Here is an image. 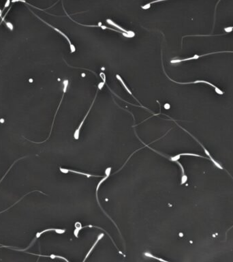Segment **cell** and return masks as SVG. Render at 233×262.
I'll list each match as a JSON object with an SVG mask.
<instances>
[{
	"instance_id": "6da1fadb",
	"label": "cell",
	"mask_w": 233,
	"mask_h": 262,
	"mask_svg": "<svg viewBox=\"0 0 233 262\" xmlns=\"http://www.w3.org/2000/svg\"><path fill=\"white\" fill-rule=\"evenodd\" d=\"M31 13H33V14H34V15L35 16V17H37V18H38V19H40V20H41V21H42V22H44L45 23H46V25H49V26H50V27H52V28H53V30H55V31H57V32H59V33H60V34L61 35H63V36H64V37H65V38H66V40H67V41H68V42H69V45H70V46L71 53H72L75 52V51H76V48H75V46H74V45H72V42H71V41H70V40L69 39V38H68V36H67V35H66V34H65L64 33H63V32H62V31H61V30H59V29L56 28V27H55L54 26H53V25H51L50 24H49V23H47V22H46L45 21H44V20H43V19H41V18H40V17H38V15H36V14H35V13H34V12H33V11H31Z\"/></svg>"
},
{
	"instance_id": "7a4b0ae2",
	"label": "cell",
	"mask_w": 233,
	"mask_h": 262,
	"mask_svg": "<svg viewBox=\"0 0 233 262\" xmlns=\"http://www.w3.org/2000/svg\"><path fill=\"white\" fill-rule=\"evenodd\" d=\"M110 172H111V167H108L107 169H106V170H105V176L102 178V179L99 182V183L98 184V185H97V187H96V199H97V201H98V204H99V206L100 207V208L102 209V211H103L105 214H106V215L108 217H109V216L107 214H106L104 211V210L102 209V208L101 207V205L99 204V200H98V189H99V188H100V185L103 183V182L106 180H107L108 179V177L110 176ZM109 218L110 220H111L113 223H114V221L112 220V218H110L109 217Z\"/></svg>"
},
{
	"instance_id": "3957f363",
	"label": "cell",
	"mask_w": 233,
	"mask_h": 262,
	"mask_svg": "<svg viewBox=\"0 0 233 262\" xmlns=\"http://www.w3.org/2000/svg\"><path fill=\"white\" fill-rule=\"evenodd\" d=\"M97 93H98V92H97ZM97 93H96V96H95V98H94V100H93V102H92V105H91L90 108H89V111H88V112L87 113V114L85 115V117L83 118V120H82V122H81V124H79V126H78V128L76 130V131H75L74 133V138L75 139H77H77H79V136H80V130H81V128H82V125H83V124H84V122H85V119L87 118V117L88 114L89 113L91 109H92V106H93V103H94V102H95V100H96V96H97Z\"/></svg>"
},
{
	"instance_id": "277c9868",
	"label": "cell",
	"mask_w": 233,
	"mask_h": 262,
	"mask_svg": "<svg viewBox=\"0 0 233 262\" xmlns=\"http://www.w3.org/2000/svg\"><path fill=\"white\" fill-rule=\"evenodd\" d=\"M106 22H107V23H109V24L111 25L112 26L115 27L117 29H119V30H121V31H122V32H123V33H125V34H127L130 35V36H131V37H134V35H135V34H134V31L125 30V29H124V28H123V27H121V26H119V25H118L117 24H116V23H114L112 21L111 19H108L107 20H106Z\"/></svg>"
},
{
	"instance_id": "5b68a950",
	"label": "cell",
	"mask_w": 233,
	"mask_h": 262,
	"mask_svg": "<svg viewBox=\"0 0 233 262\" xmlns=\"http://www.w3.org/2000/svg\"><path fill=\"white\" fill-rule=\"evenodd\" d=\"M60 172L63 173H68V172H72V173L82 175V176H87V177H102V176H96V175H92V174H89V173H82V172H77V171L64 169V168H61V167H60Z\"/></svg>"
},
{
	"instance_id": "8992f818",
	"label": "cell",
	"mask_w": 233,
	"mask_h": 262,
	"mask_svg": "<svg viewBox=\"0 0 233 262\" xmlns=\"http://www.w3.org/2000/svg\"><path fill=\"white\" fill-rule=\"evenodd\" d=\"M201 146H202V147H203V149H204V152H205V154H207V156H208L209 157V158H210V160H211V161H212V162H213V164H214V165H215V166H217V167H218V168H219V169H224V167H223V166H222V165H220V164L219 163V162H217V161H216L215 160H214V159H213V158H212V156H211V154H210V153H209V152H208V151H207V150H206V148H204V146H203V145H201Z\"/></svg>"
},
{
	"instance_id": "52a82bcc",
	"label": "cell",
	"mask_w": 233,
	"mask_h": 262,
	"mask_svg": "<svg viewBox=\"0 0 233 262\" xmlns=\"http://www.w3.org/2000/svg\"><path fill=\"white\" fill-rule=\"evenodd\" d=\"M143 255H144L145 257H149V258H153V259H156V260H157V261H160V262H169V261H167V260H164V259H163L162 258H160V257H156V256H155V255H153L152 253H151L150 252H148V251L144 253H143Z\"/></svg>"
},
{
	"instance_id": "ba28073f",
	"label": "cell",
	"mask_w": 233,
	"mask_h": 262,
	"mask_svg": "<svg viewBox=\"0 0 233 262\" xmlns=\"http://www.w3.org/2000/svg\"><path fill=\"white\" fill-rule=\"evenodd\" d=\"M177 163L180 166V167L181 169V172H182V176H181V184L182 185V184H184L185 183V182H187V180H188V177H187L186 175L185 174V171H184L183 166H182V165H181L180 163V162H179L178 161H177Z\"/></svg>"
},
{
	"instance_id": "9c48e42d",
	"label": "cell",
	"mask_w": 233,
	"mask_h": 262,
	"mask_svg": "<svg viewBox=\"0 0 233 262\" xmlns=\"http://www.w3.org/2000/svg\"><path fill=\"white\" fill-rule=\"evenodd\" d=\"M169 78V77H168ZM170 79V78H169ZM171 79V80L172 81H173V82H175V83H179V84H189V83H207V84H209V85H211V86H213V87H215V89L216 88V87L214 85H213V84H211V83H210L209 82H207V81H200V80H199V81H193V82H189V83H179V82H177V81H173L172 79Z\"/></svg>"
},
{
	"instance_id": "30bf717a",
	"label": "cell",
	"mask_w": 233,
	"mask_h": 262,
	"mask_svg": "<svg viewBox=\"0 0 233 262\" xmlns=\"http://www.w3.org/2000/svg\"><path fill=\"white\" fill-rule=\"evenodd\" d=\"M116 78L118 79V80H119V81H120V82L121 83V84L124 85V87H125V89L126 90V91H127V92H128L130 95H132V96H133V95H132V93L131 92V91H130V90H129L128 87L127 86H126L125 83H124V81H123V79H121V77L119 76V74H116Z\"/></svg>"
},
{
	"instance_id": "8fae6325",
	"label": "cell",
	"mask_w": 233,
	"mask_h": 262,
	"mask_svg": "<svg viewBox=\"0 0 233 262\" xmlns=\"http://www.w3.org/2000/svg\"><path fill=\"white\" fill-rule=\"evenodd\" d=\"M25 157H26V156H25V157H22V158H19V159H18V160H17V161H15L14 162V163H13V165H12L10 166V168L8 169V171H7V172H6V174L4 175V176H3V177L2 178V179H1V180H0V183H1V182H2V181L3 180V178H4V177H6V174H7L8 173V172H9V171H10V170L11 169V168H12V167H13V166L14 165V164H15V163H16V162H17L18 161H19V160H21V159H23V158H25Z\"/></svg>"
},
{
	"instance_id": "7c38bea8",
	"label": "cell",
	"mask_w": 233,
	"mask_h": 262,
	"mask_svg": "<svg viewBox=\"0 0 233 262\" xmlns=\"http://www.w3.org/2000/svg\"><path fill=\"white\" fill-rule=\"evenodd\" d=\"M180 156H198V157H203L204 158H205L204 157L202 156H200L198 155V154H190V153H183V154H179Z\"/></svg>"
},
{
	"instance_id": "4fadbf2b",
	"label": "cell",
	"mask_w": 233,
	"mask_h": 262,
	"mask_svg": "<svg viewBox=\"0 0 233 262\" xmlns=\"http://www.w3.org/2000/svg\"><path fill=\"white\" fill-rule=\"evenodd\" d=\"M180 156H181L179 155V154H178V155H176L175 156L171 157V158H170V160H171V161H173V162H177V161H178V160L180 158Z\"/></svg>"
},
{
	"instance_id": "5bb4252c",
	"label": "cell",
	"mask_w": 233,
	"mask_h": 262,
	"mask_svg": "<svg viewBox=\"0 0 233 262\" xmlns=\"http://www.w3.org/2000/svg\"><path fill=\"white\" fill-rule=\"evenodd\" d=\"M151 7V3H147V4H146L145 6H142L141 8L143 9H148V8H149Z\"/></svg>"
},
{
	"instance_id": "9a60e30c",
	"label": "cell",
	"mask_w": 233,
	"mask_h": 262,
	"mask_svg": "<svg viewBox=\"0 0 233 262\" xmlns=\"http://www.w3.org/2000/svg\"><path fill=\"white\" fill-rule=\"evenodd\" d=\"M224 30L226 31V32L229 33V32H231L232 31V27H226V28L224 29Z\"/></svg>"
},
{
	"instance_id": "2e32d148",
	"label": "cell",
	"mask_w": 233,
	"mask_h": 262,
	"mask_svg": "<svg viewBox=\"0 0 233 262\" xmlns=\"http://www.w3.org/2000/svg\"><path fill=\"white\" fill-rule=\"evenodd\" d=\"M215 90V92L217 93H218V94H224V92H222V91H221L220 89L218 88V87H216V88Z\"/></svg>"
},
{
	"instance_id": "e0dca14e",
	"label": "cell",
	"mask_w": 233,
	"mask_h": 262,
	"mask_svg": "<svg viewBox=\"0 0 233 262\" xmlns=\"http://www.w3.org/2000/svg\"><path fill=\"white\" fill-rule=\"evenodd\" d=\"M104 82H102V83H100L99 85H98V89L99 90H102V87H103V85H104Z\"/></svg>"
},
{
	"instance_id": "ac0fdd59",
	"label": "cell",
	"mask_w": 233,
	"mask_h": 262,
	"mask_svg": "<svg viewBox=\"0 0 233 262\" xmlns=\"http://www.w3.org/2000/svg\"><path fill=\"white\" fill-rule=\"evenodd\" d=\"M100 77H101V78L103 79V81H104V82L105 83V80H106V79H105V74H104V73H100Z\"/></svg>"
},
{
	"instance_id": "d6986e66",
	"label": "cell",
	"mask_w": 233,
	"mask_h": 262,
	"mask_svg": "<svg viewBox=\"0 0 233 262\" xmlns=\"http://www.w3.org/2000/svg\"><path fill=\"white\" fill-rule=\"evenodd\" d=\"M164 108H165L166 109H168L170 108V105H169L168 104H166V105H164Z\"/></svg>"
},
{
	"instance_id": "ffe728a7",
	"label": "cell",
	"mask_w": 233,
	"mask_h": 262,
	"mask_svg": "<svg viewBox=\"0 0 233 262\" xmlns=\"http://www.w3.org/2000/svg\"><path fill=\"white\" fill-rule=\"evenodd\" d=\"M232 27V30H233V27Z\"/></svg>"
}]
</instances>
